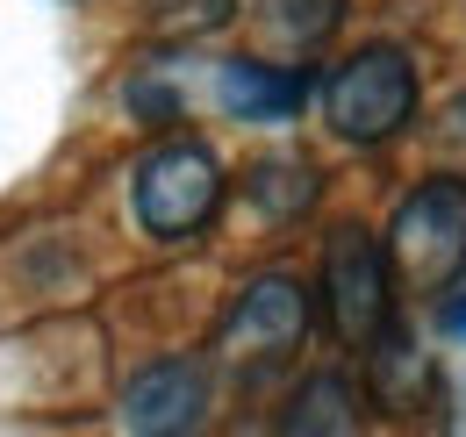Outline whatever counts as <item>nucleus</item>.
Returning a JSON list of instances; mask_svg holds the SVG:
<instances>
[{"instance_id":"f257e3e1","label":"nucleus","mask_w":466,"mask_h":437,"mask_svg":"<svg viewBox=\"0 0 466 437\" xmlns=\"http://www.w3.org/2000/svg\"><path fill=\"white\" fill-rule=\"evenodd\" d=\"M129 208H137V229L158 237V244H187L194 229H208V216L223 208V165L208 144H158L144 151L137 172H129Z\"/></svg>"},{"instance_id":"f03ea898","label":"nucleus","mask_w":466,"mask_h":437,"mask_svg":"<svg viewBox=\"0 0 466 437\" xmlns=\"http://www.w3.org/2000/svg\"><path fill=\"white\" fill-rule=\"evenodd\" d=\"M416 115V65L395 44H366L323 79V122L345 144H380Z\"/></svg>"},{"instance_id":"7ed1b4c3","label":"nucleus","mask_w":466,"mask_h":437,"mask_svg":"<svg viewBox=\"0 0 466 437\" xmlns=\"http://www.w3.org/2000/svg\"><path fill=\"white\" fill-rule=\"evenodd\" d=\"M388 251L402 259V273L431 294H445L466 273V179L460 172H431L388 222Z\"/></svg>"},{"instance_id":"20e7f679","label":"nucleus","mask_w":466,"mask_h":437,"mask_svg":"<svg viewBox=\"0 0 466 437\" xmlns=\"http://www.w3.org/2000/svg\"><path fill=\"white\" fill-rule=\"evenodd\" d=\"M323 309L345 344H373L388 330V244L373 229H330L323 244Z\"/></svg>"},{"instance_id":"39448f33","label":"nucleus","mask_w":466,"mask_h":437,"mask_svg":"<svg viewBox=\"0 0 466 437\" xmlns=\"http://www.w3.org/2000/svg\"><path fill=\"white\" fill-rule=\"evenodd\" d=\"M301 330H309V294L288 273H266L237 294L223 337H230L237 359H288L294 344H301Z\"/></svg>"},{"instance_id":"423d86ee","label":"nucleus","mask_w":466,"mask_h":437,"mask_svg":"<svg viewBox=\"0 0 466 437\" xmlns=\"http://www.w3.org/2000/svg\"><path fill=\"white\" fill-rule=\"evenodd\" d=\"M201 409H208V373L194 359H158V366H144L137 381L122 387V423L144 437L194 431Z\"/></svg>"},{"instance_id":"0eeeda50","label":"nucleus","mask_w":466,"mask_h":437,"mask_svg":"<svg viewBox=\"0 0 466 437\" xmlns=\"http://www.w3.org/2000/svg\"><path fill=\"white\" fill-rule=\"evenodd\" d=\"M216 101L237 122H294L309 108V79L294 65H266V57H223L216 65Z\"/></svg>"},{"instance_id":"6e6552de","label":"nucleus","mask_w":466,"mask_h":437,"mask_svg":"<svg viewBox=\"0 0 466 437\" xmlns=\"http://www.w3.org/2000/svg\"><path fill=\"white\" fill-rule=\"evenodd\" d=\"M258 22L288 44V51H316L338 36L345 22V0H258Z\"/></svg>"},{"instance_id":"1a4fd4ad","label":"nucleus","mask_w":466,"mask_h":437,"mask_svg":"<svg viewBox=\"0 0 466 437\" xmlns=\"http://www.w3.org/2000/svg\"><path fill=\"white\" fill-rule=\"evenodd\" d=\"M351 423H359V387H351L345 373L309 381L288 409V431H351Z\"/></svg>"},{"instance_id":"9d476101","label":"nucleus","mask_w":466,"mask_h":437,"mask_svg":"<svg viewBox=\"0 0 466 437\" xmlns=\"http://www.w3.org/2000/svg\"><path fill=\"white\" fill-rule=\"evenodd\" d=\"M244 194H251L258 216H301V208L316 201V172H309V165L273 158V165H258V172L244 179Z\"/></svg>"},{"instance_id":"9b49d317","label":"nucleus","mask_w":466,"mask_h":437,"mask_svg":"<svg viewBox=\"0 0 466 437\" xmlns=\"http://www.w3.org/2000/svg\"><path fill=\"white\" fill-rule=\"evenodd\" d=\"M237 15V0H144V22L158 36H208Z\"/></svg>"},{"instance_id":"f8f14e48","label":"nucleus","mask_w":466,"mask_h":437,"mask_svg":"<svg viewBox=\"0 0 466 437\" xmlns=\"http://www.w3.org/2000/svg\"><path fill=\"white\" fill-rule=\"evenodd\" d=\"M438 144H445V151H466V94L438 115Z\"/></svg>"},{"instance_id":"ddd939ff","label":"nucleus","mask_w":466,"mask_h":437,"mask_svg":"<svg viewBox=\"0 0 466 437\" xmlns=\"http://www.w3.org/2000/svg\"><path fill=\"white\" fill-rule=\"evenodd\" d=\"M438 323L452 330V337H466V294H445V309H438Z\"/></svg>"}]
</instances>
